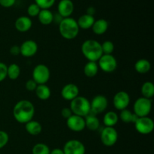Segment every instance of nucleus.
<instances>
[{
  "label": "nucleus",
  "instance_id": "1",
  "mask_svg": "<svg viewBox=\"0 0 154 154\" xmlns=\"http://www.w3.org/2000/svg\"><path fill=\"white\" fill-rule=\"evenodd\" d=\"M35 109L32 102L26 99H22L17 102L13 108V116L17 122L26 124L33 120Z\"/></svg>",
  "mask_w": 154,
  "mask_h": 154
},
{
  "label": "nucleus",
  "instance_id": "2",
  "mask_svg": "<svg viewBox=\"0 0 154 154\" xmlns=\"http://www.w3.org/2000/svg\"><path fill=\"white\" fill-rule=\"evenodd\" d=\"M81 52L88 61L92 62H98L103 55L101 43L95 39L84 41L81 45Z\"/></svg>",
  "mask_w": 154,
  "mask_h": 154
},
{
  "label": "nucleus",
  "instance_id": "3",
  "mask_svg": "<svg viewBox=\"0 0 154 154\" xmlns=\"http://www.w3.org/2000/svg\"><path fill=\"white\" fill-rule=\"evenodd\" d=\"M58 26L60 35L66 40L75 39L79 34L80 28L77 20L73 17L63 18Z\"/></svg>",
  "mask_w": 154,
  "mask_h": 154
},
{
  "label": "nucleus",
  "instance_id": "4",
  "mask_svg": "<svg viewBox=\"0 0 154 154\" xmlns=\"http://www.w3.org/2000/svg\"><path fill=\"white\" fill-rule=\"evenodd\" d=\"M69 108L73 114L85 117L90 113V101L84 96H78L71 101Z\"/></svg>",
  "mask_w": 154,
  "mask_h": 154
},
{
  "label": "nucleus",
  "instance_id": "5",
  "mask_svg": "<svg viewBox=\"0 0 154 154\" xmlns=\"http://www.w3.org/2000/svg\"><path fill=\"white\" fill-rule=\"evenodd\" d=\"M152 110V100L143 96L135 100L133 105V113L138 117H148Z\"/></svg>",
  "mask_w": 154,
  "mask_h": 154
},
{
  "label": "nucleus",
  "instance_id": "6",
  "mask_svg": "<svg viewBox=\"0 0 154 154\" xmlns=\"http://www.w3.org/2000/svg\"><path fill=\"white\" fill-rule=\"evenodd\" d=\"M32 79L38 84H46L51 78L50 69L45 64H38L34 67L32 73Z\"/></svg>",
  "mask_w": 154,
  "mask_h": 154
},
{
  "label": "nucleus",
  "instance_id": "7",
  "mask_svg": "<svg viewBox=\"0 0 154 154\" xmlns=\"http://www.w3.org/2000/svg\"><path fill=\"white\" fill-rule=\"evenodd\" d=\"M100 140L106 147H112L118 141V132L114 127L105 126L100 132Z\"/></svg>",
  "mask_w": 154,
  "mask_h": 154
},
{
  "label": "nucleus",
  "instance_id": "8",
  "mask_svg": "<svg viewBox=\"0 0 154 154\" xmlns=\"http://www.w3.org/2000/svg\"><path fill=\"white\" fill-rule=\"evenodd\" d=\"M99 68L105 73H112L117 68V60L112 54H103L98 60Z\"/></svg>",
  "mask_w": 154,
  "mask_h": 154
},
{
  "label": "nucleus",
  "instance_id": "9",
  "mask_svg": "<svg viewBox=\"0 0 154 154\" xmlns=\"http://www.w3.org/2000/svg\"><path fill=\"white\" fill-rule=\"evenodd\" d=\"M108 100L104 95H96L90 102V113L97 115L102 114L107 109Z\"/></svg>",
  "mask_w": 154,
  "mask_h": 154
},
{
  "label": "nucleus",
  "instance_id": "10",
  "mask_svg": "<svg viewBox=\"0 0 154 154\" xmlns=\"http://www.w3.org/2000/svg\"><path fill=\"white\" fill-rule=\"evenodd\" d=\"M134 124L137 132L141 135H149L154 129L153 120L149 117H138Z\"/></svg>",
  "mask_w": 154,
  "mask_h": 154
},
{
  "label": "nucleus",
  "instance_id": "11",
  "mask_svg": "<svg viewBox=\"0 0 154 154\" xmlns=\"http://www.w3.org/2000/svg\"><path fill=\"white\" fill-rule=\"evenodd\" d=\"M63 150L64 154H85L86 147L79 140L72 139L66 141Z\"/></svg>",
  "mask_w": 154,
  "mask_h": 154
},
{
  "label": "nucleus",
  "instance_id": "12",
  "mask_svg": "<svg viewBox=\"0 0 154 154\" xmlns=\"http://www.w3.org/2000/svg\"><path fill=\"white\" fill-rule=\"evenodd\" d=\"M130 104V96L126 91H119L113 98V105L117 111L126 109Z\"/></svg>",
  "mask_w": 154,
  "mask_h": 154
},
{
  "label": "nucleus",
  "instance_id": "13",
  "mask_svg": "<svg viewBox=\"0 0 154 154\" xmlns=\"http://www.w3.org/2000/svg\"><path fill=\"white\" fill-rule=\"evenodd\" d=\"M66 126L72 132H82L86 128L84 117L72 114L70 117L66 119Z\"/></svg>",
  "mask_w": 154,
  "mask_h": 154
},
{
  "label": "nucleus",
  "instance_id": "14",
  "mask_svg": "<svg viewBox=\"0 0 154 154\" xmlns=\"http://www.w3.org/2000/svg\"><path fill=\"white\" fill-rule=\"evenodd\" d=\"M20 48L21 55L26 58H29V57H34L37 54L38 45L34 40L29 39L23 42L20 46Z\"/></svg>",
  "mask_w": 154,
  "mask_h": 154
},
{
  "label": "nucleus",
  "instance_id": "15",
  "mask_svg": "<svg viewBox=\"0 0 154 154\" xmlns=\"http://www.w3.org/2000/svg\"><path fill=\"white\" fill-rule=\"evenodd\" d=\"M79 88L76 84L69 83L66 84L61 90V96L66 101H72L79 96Z\"/></svg>",
  "mask_w": 154,
  "mask_h": 154
},
{
  "label": "nucleus",
  "instance_id": "16",
  "mask_svg": "<svg viewBox=\"0 0 154 154\" xmlns=\"http://www.w3.org/2000/svg\"><path fill=\"white\" fill-rule=\"evenodd\" d=\"M75 10V5L72 0H60L57 5V13L63 18L70 17Z\"/></svg>",
  "mask_w": 154,
  "mask_h": 154
},
{
  "label": "nucleus",
  "instance_id": "17",
  "mask_svg": "<svg viewBox=\"0 0 154 154\" xmlns=\"http://www.w3.org/2000/svg\"><path fill=\"white\" fill-rule=\"evenodd\" d=\"M15 29L20 32H26L32 26V20L28 16H20L15 20Z\"/></svg>",
  "mask_w": 154,
  "mask_h": 154
},
{
  "label": "nucleus",
  "instance_id": "18",
  "mask_svg": "<svg viewBox=\"0 0 154 154\" xmlns=\"http://www.w3.org/2000/svg\"><path fill=\"white\" fill-rule=\"evenodd\" d=\"M95 20H95L94 16H91V15H89L87 14H84L79 17V18L77 20V23H78V25L80 29L87 30L92 28Z\"/></svg>",
  "mask_w": 154,
  "mask_h": 154
},
{
  "label": "nucleus",
  "instance_id": "19",
  "mask_svg": "<svg viewBox=\"0 0 154 154\" xmlns=\"http://www.w3.org/2000/svg\"><path fill=\"white\" fill-rule=\"evenodd\" d=\"M108 26H109V24L106 20L99 19L95 20L91 29L94 34L101 35L106 32L107 30L108 29Z\"/></svg>",
  "mask_w": 154,
  "mask_h": 154
},
{
  "label": "nucleus",
  "instance_id": "20",
  "mask_svg": "<svg viewBox=\"0 0 154 154\" xmlns=\"http://www.w3.org/2000/svg\"><path fill=\"white\" fill-rule=\"evenodd\" d=\"M85 126L90 131H96L100 128V120L95 114L90 113L84 117Z\"/></svg>",
  "mask_w": 154,
  "mask_h": 154
},
{
  "label": "nucleus",
  "instance_id": "21",
  "mask_svg": "<svg viewBox=\"0 0 154 154\" xmlns=\"http://www.w3.org/2000/svg\"><path fill=\"white\" fill-rule=\"evenodd\" d=\"M37 17L41 24L48 26L51 25L54 21V14L50 9H42Z\"/></svg>",
  "mask_w": 154,
  "mask_h": 154
},
{
  "label": "nucleus",
  "instance_id": "22",
  "mask_svg": "<svg viewBox=\"0 0 154 154\" xmlns=\"http://www.w3.org/2000/svg\"><path fill=\"white\" fill-rule=\"evenodd\" d=\"M25 129L28 134L31 135H39L42 132V126L38 121L32 120L25 124Z\"/></svg>",
  "mask_w": 154,
  "mask_h": 154
},
{
  "label": "nucleus",
  "instance_id": "23",
  "mask_svg": "<svg viewBox=\"0 0 154 154\" xmlns=\"http://www.w3.org/2000/svg\"><path fill=\"white\" fill-rule=\"evenodd\" d=\"M35 93L38 99L42 101L48 100L51 96V89L46 84H39V85H38L35 90Z\"/></svg>",
  "mask_w": 154,
  "mask_h": 154
},
{
  "label": "nucleus",
  "instance_id": "24",
  "mask_svg": "<svg viewBox=\"0 0 154 154\" xmlns=\"http://www.w3.org/2000/svg\"><path fill=\"white\" fill-rule=\"evenodd\" d=\"M119 121V116L114 111H108L103 117V123L105 126L114 127Z\"/></svg>",
  "mask_w": 154,
  "mask_h": 154
},
{
  "label": "nucleus",
  "instance_id": "25",
  "mask_svg": "<svg viewBox=\"0 0 154 154\" xmlns=\"http://www.w3.org/2000/svg\"><path fill=\"white\" fill-rule=\"evenodd\" d=\"M134 67H135V70L136 71V72L141 74V75H144L150 72V69H151V64L146 59H140L135 63Z\"/></svg>",
  "mask_w": 154,
  "mask_h": 154
},
{
  "label": "nucleus",
  "instance_id": "26",
  "mask_svg": "<svg viewBox=\"0 0 154 154\" xmlns=\"http://www.w3.org/2000/svg\"><path fill=\"white\" fill-rule=\"evenodd\" d=\"M99 69L97 62L88 61L84 67V73L87 78H94L99 72Z\"/></svg>",
  "mask_w": 154,
  "mask_h": 154
},
{
  "label": "nucleus",
  "instance_id": "27",
  "mask_svg": "<svg viewBox=\"0 0 154 154\" xmlns=\"http://www.w3.org/2000/svg\"><path fill=\"white\" fill-rule=\"evenodd\" d=\"M141 93L143 97L151 99L154 96V85L151 81H146L142 84Z\"/></svg>",
  "mask_w": 154,
  "mask_h": 154
},
{
  "label": "nucleus",
  "instance_id": "28",
  "mask_svg": "<svg viewBox=\"0 0 154 154\" xmlns=\"http://www.w3.org/2000/svg\"><path fill=\"white\" fill-rule=\"evenodd\" d=\"M21 73L20 67L16 63H11L8 66L7 68V77L9 79L14 81L20 77Z\"/></svg>",
  "mask_w": 154,
  "mask_h": 154
},
{
  "label": "nucleus",
  "instance_id": "29",
  "mask_svg": "<svg viewBox=\"0 0 154 154\" xmlns=\"http://www.w3.org/2000/svg\"><path fill=\"white\" fill-rule=\"evenodd\" d=\"M51 149L46 144L44 143H37L33 146L32 149V154H50Z\"/></svg>",
  "mask_w": 154,
  "mask_h": 154
},
{
  "label": "nucleus",
  "instance_id": "30",
  "mask_svg": "<svg viewBox=\"0 0 154 154\" xmlns=\"http://www.w3.org/2000/svg\"><path fill=\"white\" fill-rule=\"evenodd\" d=\"M134 113L132 112L131 111L126 109L120 111V114H119V120H121L122 122L125 123H132V118H133Z\"/></svg>",
  "mask_w": 154,
  "mask_h": 154
},
{
  "label": "nucleus",
  "instance_id": "31",
  "mask_svg": "<svg viewBox=\"0 0 154 154\" xmlns=\"http://www.w3.org/2000/svg\"><path fill=\"white\" fill-rule=\"evenodd\" d=\"M102 45V51L103 54H112L114 51V45L111 41H105Z\"/></svg>",
  "mask_w": 154,
  "mask_h": 154
},
{
  "label": "nucleus",
  "instance_id": "32",
  "mask_svg": "<svg viewBox=\"0 0 154 154\" xmlns=\"http://www.w3.org/2000/svg\"><path fill=\"white\" fill-rule=\"evenodd\" d=\"M35 3L41 9H50L54 5L56 0H34Z\"/></svg>",
  "mask_w": 154,
  "mask_h": 154
},
{
  "label": "nucleus",
  "instance_id": "33",
  "mask_svg": "<svg viewBox=\"0 0 154 154\" xmlns=\"http://www.w3.org/2000/svg\"><path fill=\"white\" fill-rule=\"evenodd\" d=\"M42 9L35 4V3H32L27 8V14H28V17H38L39 12Z\"/></svg>",
  "mask_w": 154,
  "mask_h": 154
},
{
  "label": "nucleus",
  "instance_id": "34",
  "mask_svg": "<svg viewBox=\"0 0 154 154\" xmlns=\"http://www.w3.org/2000/svg\"><path fill=\"white\" fill-rule=\"evenodd\" d=\"M9 141V135L5 131L0 130V149L7 145Z\"/></svg>",
  "mask_w": 154,
  "mask_h": 154
},
{
  "label": "nucleus",
  "instance_id": "35",
  "mask_svg": "<svg viewBox=\"0 0 154 154\" xmlns=\"http://www.w3.org/2000/svg\"><path fill=\"white\" fill-rule=\"evenodd\" d=\"M7 68L8 66L5 63L0 62V82L7 78Z\"/></svg>",
  "mask_w": 154,
  "mask_h": 154
},
{
  "label": "nucleus",
  "instance_id": "36",
  "mask_svg": "<svg viewBox=\"0 0 154 154\" xmlns=\"http://www.w3.org/2000/svg\"><path fill=\"white\" fill-rule=\"evenodd\" d=\"M38 84L33 81L32 79L28 80L25 84V88L27 91L29 92H35L36 87H37Z\"/></svg>",
  "mask_w": 154,
  "mask_h": 154
},
{
  "label": "nucleus",
  "instance_id": "37",
  "mask_svg": "<svg viewBox=\"0 0 154 154\" xmlns=\"http://www.w3.org/2000/svg\"><path fill=\"white\" fill-rule=\"evenodd\" d=\"M17 0H0V6L5 8H9L14 6Z\"/></svg>",
  "mask_w": 154,
  "mask_h": 154
},
{
  "label": "nucleus",
  "instance_id": "38",
  "mask_svg": "<svg viewBox=\"0 0 154 154\" xmlns=\"http://www.w3.org/2000/svg\"><path fill=\"white\" fill-rule=\"evenodd\" d=\"M72 114H72L70 108H69V107H65V108H63V109H62L61 115L63 118L68 119L69 117H70Z\"/></svg>",
  "mask_w": 154,
  "mask_h": 154
},
{
  "label": "nucleus",
  "instance_id": "39",
  "mask_svg": "<svg viewBox=\"0 0 154 154\" xmlns=\"http://www.w3.org/2000/svg\"><path fill=\"white\" fill-rule=\"evenodd\" d=\"M10 53L13 56H18L20 54V48L18 45H13L10 48Z\"/></svg>",
  "mask_w": 154,
  "mask_h": 154
},
{
  "label": "nucleus",
  "instance_id": "40",
  "mask_svg": "<svg viewBox=\"0 0 154 154\" xmlns=\"http://www.w3.org/2000/svg\"><path fill=\"white\" fill-rule=\"evenodd\" d=\"M63 17L61 16V15L59 14L58 13L57 14H54V21H53V23H55L56 24H60V22H61L62 20H63Z\"/></svg>",
  "mask_w": 154,
  "mask_h": 154
},
{
  "label": "nucleus",
  "instance_id": "41",
  "mask_svg": "<svg viewBox=\"0 0 154 154\" xmlns=\"http://www.w3.org/2000/svg\"><path fill=\"white\" fill-rule=\"evenodd\" d=\"M50 154H64L63 149L60 148H54L52 150H51Z\"/></svg>",
  "mask_w": 154,
  "mask_h": 154
},
{
  "label": "nucleus",
  "instance_id": "42",
  "mask_svg": "<svg viewBox=\"0 0 154 154\" xmlns=\"http://www.w3.org/2000/svg\"><path fill=\"white\" fill-rule=\"evenodd\" d=\"M96 13V9L93 7H89L87 9V14L91 15V16H94V14Z\"/></svg>",
  "mask_w": 154,
  "mask_h": 154
}]
</instances>
